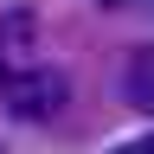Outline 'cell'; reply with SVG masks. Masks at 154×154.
Masks as SVG:
<instances>
[{
  "instance_id": "1",
  "label": "cell",
  "mask_w": 154,
  "mask_h": 154,
  "mask_svg": "<svg viewBox=\"0 0 154 154\" xmlns=\"http://www.w3.org/2000/svg\"><path fill=\"white\" fill-rule=\"evenodd\" d=\"M0 103H7L13 122L45 128V122H58L71 109V71L64 64H26V71L0 77Z\"/></svg>"
},
{
  "instance_id": "2",
  "label": "cell",
  "mask_w": 154,
  "mask_h": 154,
  "mask_svg": "<svg viewBox=\"0 0 154 154\" xmlns=\"http://www.w3.org/2000/svg\"><path fill=\"white\" fill-rule=\"evenodd\" d=\"M32 7H7L0 13V77H13V71H26L32 64Z\"/></svg>"
},
{
  "instance_id": "3",
  "label": "cell",
  "mask_w": 154,
  "mask_h": 154,
  "mask_svg": "<svg viewBox=\"0 0 154 154\" xmlns=\"http://www.w3.org/2000/svg\"><path fill=\"white\" fill-rule=\"evenodd\" d=\"M122 103L135 109V116H154V45H135L128 58H122Z\"/></svg>"
},
{
  "instance_id": "4",
  "label": "cell",
  "mask_w": 154,
  "mask_h": 154,
  "mask_svg": "<svg viewBox=\"0 0 154 154\" xmlns=\"http://www.w3.org/2000/svg\"><path fill=\"white\" fill-rule=\"evenodd\" d=\"M109 154H154V135H141V141H122V148H109Z\"/></svg>"
},
{
  "instance_id": "5",
  "label": "cell",
  "mask_w": 154,
  "mask_h": 154,
  "mask_svg": "<svg viewBox=\"0 0 154 154\" xmlns=\"http://www.w3.org/2000/svg\"><path fill=\"white\" fill-rule=\"evenodd\" d=\"M96 7H128V0H96Z\"/></svg>"
}]
</instances>
